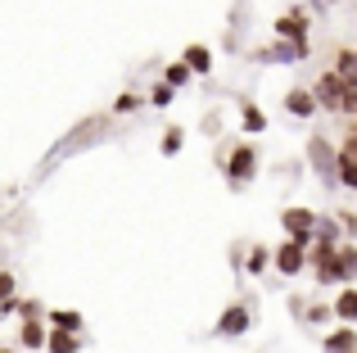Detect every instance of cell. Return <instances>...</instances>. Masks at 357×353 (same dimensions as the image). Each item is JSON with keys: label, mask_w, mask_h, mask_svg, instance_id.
Wrapping results in <instances>:
<instances>
[{"label": "cell", "mask_w": 357, "mask_h": 353, "mask_svg": "<svg viewBox=\"0 0 357 353\" xmlns=\"http://www.w3.org/2000/svg\"><path fill=\"white\" fill-rule=\"evenodd\" d=\"M253 172H258V154H253V145H236V150H231V163H227L231 186L253 181Z\"/></svg>", "instance_id": "6da1fadb"}, {"label": "cell", "mask_w": 357, "mask_h": 353, "mask_svg": "<svg viewBox=\"0 0 357 353\" xmlns=\"http://www.w3.org/2000/svg\"><path fill=\"white\" fill-rule=\"evenodd\" d=\"M312 159H317V172H321V176H331V172H340V159H335V150H331V145H321V141H312Z\"/></svg>", "instance_id": "52a82bcc"}, {"label": "cell", "mask_w": 357, "mask_h": 353, "mask_svg": "<svg viewBox=\"0 0 357 353\" xmlns=\"http://www.w3.org/2000/svg\"><path fill=\"white\" fill-rule=\"evenodd\" d=\"M45 349H50V353H77V331H54V336H50V345H45Z\"/></svg>", "instance_id": "ba28073f"}, {"label": "cell", "mask_w": 357, "mask_h": 353, "mask_svg": "<svg viewBox=\"0 0 357 353\" xmlns=\"http://www.w3.org/2000/svg\"><path fill=\"white\" fill-rule=\"evenodd\" d=\"M23 345H27V349H41V345H50V340H45V331H41V326H36V322H32V317H27V322H23Z\"/></svg>", "instance_id": "5bb4252c"}, {"label": "cell", "mask_w": 357, "mask_h": 353, "mask_svg": "<svg viewBox=\"0 0 357 353\" xmlns=\"http://www.w3.org/2000/svg\"><path fill=\"white\" fill-rule=\"evenodd\" d=\"M312 91H317V100H321L326 109H344V96H349V82H344L340 73H321Z\"/></svg>", "instance_id": "7a4b0ae2"}, {"label": "cell", "mask_w": 357, "mask_h": 353, "mask_svg": "<svg viewBox=\"0 0 357 353\" xmlns=\"http://www.w3.org/2000/svg\"><path fill=\"white\" fill-rule=\"evenodd\" d=\"M262 267H267V249H253L249 254V272H262Z\"/></svg>", "instance_id": "44dd1931"}, {"label": "cell", "mask_w": 357, "mask_h": 353, "mask_svg": "<svg viewBox=\"0 0 357 353\" xmlns=\"http://www.w3.org/2000/svg\"><path fill=\"white\" fill-rule=\"evenodd\" d=\"M303 14H285V18H276V32L280 36H294V41H303Z\"/></svg>", "instance_id": "9c48e42d"}, {"label": "cell", "mask_w": 357, "mask_h": 353, "mask_svg": "<svg viewBox=\"0 0 357 353\" xmlns=\"http://www.w3.org/2000/svg\"><path fill=\"white\" fill-rule=\"evenodd\" d=\"M244 127H249V132H262V127H267V114H262L258 105H244Z\"/></svg>", "instance_id": "e0dca14e"}, {"label": "cell", "mask_w": 357, "mask_h": 353, "mask_svg": "<svg viewBox=\"0 0 357 353\" xmlns=\"http://www.w3.org/2000/svg\"><path fill=\"white\" fill-rule=\"evenodd\" d=\"M335 73H340L349 87H357V50H340V68Z\"/></svg>", "instance_id": "7c38bea8"}, {"label": "cell", "mask_w": 357, "mask_h": 353, "mask_svg": "<svg viewBox=\"0 0 357 353\" xmlns=\"http://www.w3.org/2000/svg\"><path fill=\"white\" fill-rule=\"evenodd\" d=\"M244 331H249V308H240V303L218 317V336H244Z\"/></svg>", "instance_id": "5b68a950"}, {"label": "cell", "mask_w": 357, "mask_h": 353, "mask_svg": "<svg viewBox=\"0 0 357 353\" xmlns=\"http://www.w3.org/2000/svg\"><path fill=\"white\" fill-rule=\"evenodd\" d=\"M172 96H176V87H172V82H163V87H154V96H149V100L163 109V105H172Z\"/></svg>", "instance_id": "ac0fdd59"}, {"label": "cell", "mask_w": 357, "mask_h": 353, "mask_svg": "<svg viewBox=\"0 0 357 353\" xmlns=\"http://www.w3.org/2000/svg\"><path fill=\"white\" fill-rule=\"evenodd\" d=\"M185 63H190L195 73H208L213 68V54L204 50V45H185Z\"/></svg>", "instance_id": "8fae6325"}, {"label": "cell", "mask_w": 357, "mask_h": 353, "mask_svg": "<svg viewBox=\"0 0 357 353\" xmlns=\"http://www.w3.org/2000/svg\"><path fill=\"white\" fill-rule=\"evenodd\" d=\"M317 105H321V100H317L312 91H289V96H285V109H289L294 118H312Z\"/></svg>", "instance_id": "8992f818"}, {"label": "cell", "mask_w": 357, "mask_h": 353, "mask_svg": "<svg viewBox=\"0 0 357 353\" xmlns=\"http://www.w3.org/2000/svg\"><path fill=\"white\" fill-rule=\"evenodd\" d=\"M298 267H303V240H294V236H289V245H280V249H276V272L294 276Z\"/></svg>", "instance_id": "277c9868"}, {"label": "cell", "mask_w": 357, "mask_h": 353, "mask_svg": "<svg viewBox=\"0 0 357 353\" xmlns=\"http://www.w3.org/2000/svg\"><path fill=\"white\" fill-rule=\"evenodd\" d=\"M357 336L353 331H335V336H326V353H353Z\"/></svg>", "instance_id": "30bf717a"}, {"label": "cell", "mask_w": 357, "mask_h": 353, "mask_svg": "<svg viewBox=\"0 0 357 353\" xmlns=\"http://www.w3.org/2000/svg\"><path fill=\"white\" fill-rule=\"evenodd\" d=\"M181 141H185V136H181V127H172V132L163 136V154H176V150H181Z\"/></svg>", "instance_id": "ffe728a7"}, {"label": "cell", "mask_w": 357, "mask_h": 353, "mask_svg": "<svg viewBox=\"0 0 357 353\" xmlns=\"http://www.w3.org/2000/svg\"><path fill=\"white\" fill-rule=\"evenodd\" d=\"M280 222H285V231H289L294 240H303V245L312 240V227H317V218H312L307 209H285V213H280Z\"/></svg>", "instance_id": "3957f363"}, {"label": "cell", "mask_w": 357, "mask_h": 353, "mask_svg": "<svg viewBox=\"0 0 357 353\" xmlns=\"http://www.w3.org/2000/svg\"><path fill=\"white\" fill-rule=\"evenodd\" d=\"M54 326H63V331H77V326H82V317H77V313H63V308H59V313H54Z\"/></svg>", "instance_id": "d6986e66"}, {"label": "cell", "mask_w": 357, "mask_h": 353, "mask_svg": "<svg viewBox=\"0 0 357 353\" xmlns=\"http://www.w3.org/2000/svg\"><path fill=\"white\" fill-rule=\"evenodd\" d=\"M340 181L349 186V190H357V159L353 154H340Z\"/></svg>", "instance_id": "9a60e30c"}, {"label": "cell", "mask_w": 357, "mask_h": 353, "mask_svg": "<svg viewBox=\"0 0 357 353\" xmlns=\"http://www.w3.org/2000/svg\"><path fill=\"white\" fill-rule=\"evenodd\" d=\"M190 63H185V59H176V63H167V82H172V87H185V82H190Z\"/></svg>", "instance_id": "2e32d148"}, {"label": "cell", "mask_w": 357, "mask_h": 353, "mask_svg": "<svg viewBox=\"0 0 357 353\" xmlns=\"http://www.w3.org/2000/svg\"><path fill=\"white\" fill-rule=\"evenodd\" d=\"M344 109H349V114H357V87H349V96H344Z\"/></svg>", "instance_id": "7402d4cb"}, {"label": "cell", "mask_w": 357, "mask_h": 353, "mask_svg": "<svg viewBox=\"0 0 357 353\" xmlns=\"http://www.w3.org/2000/svg\"><path fill=\"white\" fill-rule=\"evenodd\" d=\"M335 313H340L344 322H357V290H344L340 299H335Z\"/></svg>", "instance_id": "4fadbf2b"}]
</instances>
